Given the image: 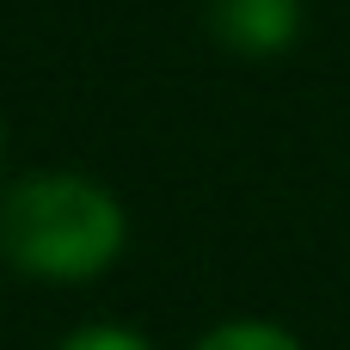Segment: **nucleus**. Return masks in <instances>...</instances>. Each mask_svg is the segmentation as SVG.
<instances>
[{"label":"nucleus","mask_w":350,"mask_h":350,"mask_svg":"<svg viewBox=\"0 0 350 350\" xmlns=\"http://www.w3.org/2000/svg\"><path fill=\"white\" fill-rule=\"evenodd\" d=\"M129 215L86 172H31L0 197V252L43 283H92L117 265Z\"/></svg>","instance_id":"f257e3e1"},{"label":"nucleus","mask_w":350,"mask_h":350,"mask_svg":"<svg viewBox=\"0 0 350 350\" xmlns=\"http://www.w3.org/2000/svg\"><path fill=\"white\" fill-rule=\"evenodd\" d=\"M0 160H6V129H0Z\"/></svg>","instance_id":"39448f33"},{"label":"nucleus","mask_w":350,"mask_h":350,"mask_svg":"<svg viewBox=\"0 0 350 350\" xmlns=\"http://www.w3.org/2000/svg\"><path fill=\"white\" fill-rule=\"evenodd\" d=\"M209 31L234 55H283L301 31V0H209Z\"/></svg>","instance_id":"f03ea898"},{"label":"nucleus","mask_w":350,"mask_h":350,"mask_svg":"<svg viewBox=\"0 0 350 350\" xmlns=\"http://www.w3.org/2000/svg\"><path fill=\"white\" fill-rule=\"evenodd\" d=\"M55 350H154L142 332H129V326H111V320H98V326H74L68 338Z\"/></svg>","instance_id":"20e7f679"},{"label":"nucleus","mask_w":350,"mask_h":350,"mask_svg":"<svg viewBox=\"0 0 350 350\" xmlns=\"http://www.w3.org/2000/svg\"><path fill=\"white\" fill-rule=\"evenodd\" d=\"M197 350H301V338L271 326V320H228V326L203 332Z\"/></svg>","instance_id":"7ed1b4c3"}]
</instances>
